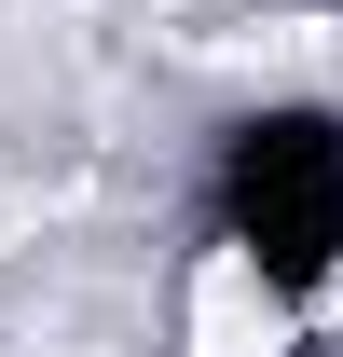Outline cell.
<instances>
[{
    "instance_id": "obj_1",
    "label": "cell",
    "mask_w": 343,
    "mask_h": 357,
    "mask_svg": "<svg viewBox=\"0 0 343 357\" xmlns=\"http://www.w3.org/2000/svg\"><path fill=\"white\" fill-rule=\"evenodd\" d=\"M220 234L261 261V289H330L343 261V124L330 110H247L220 151Z\"/></svg>"
}]
</instances>
